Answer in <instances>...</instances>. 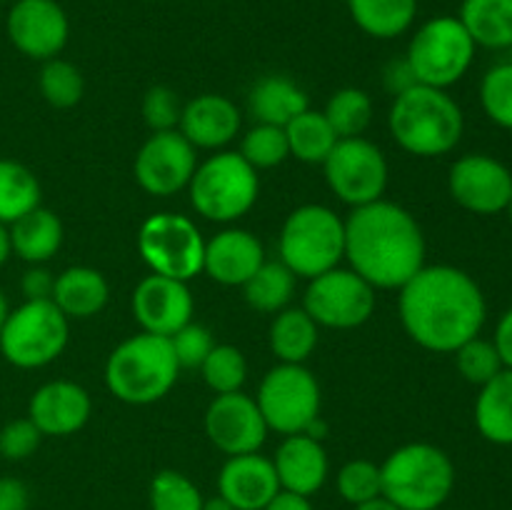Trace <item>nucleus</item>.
Listing matches in <instances>:
<instances>
[{
    "label": "nucleus",
    "mask_w": 512,
    "mask_h": 510,
    "mask_svg": "<svg viewBox=\"0 0 512 510\" xmlns=\"http://www.w3.org/2000/svg\"><path fill=\"white\" fill-rule=\"evenodd\" d=\"M0 3H3V0H0Z\"/></svg>",
    "instance_id": "obj_56"
},
{
    "label": "nucleus",
    "mask_w": 512,
    "mask_h": 510,
    "mask_svg": "<svg viewBox=\"0 0 512 510\" xmlns=\"http://www.w3.org/2000/svg\"><path fill=\"white\" fill-rule=\"evenodd\" d=\"M138 253L155 275L188 283L203 273L205 238L188 215L155 213L140 225Z\"/></svg>",
    "instance_id": "obj_11"
},
{
    "label": "nucleus",
    "mask_w": 512,
    "mask_h": 510,
    "mask_svg": "<svg viewBox=\"0 0 512 510\" xmlns=\"http://www.w3.org/2000/svg\"><path fill=\"white\" fill-rule=\"evenodd\" d=\"M310 108L308 93L285 75H265L248 93V110L258 123L285 125Z\"/></svg>",
    "instance_id": "obj_25"
},
{
    "label": "nucleus",
    "mask_w": 512,
    "mask_h": 510,
    "mask_svg": "<svg viewBox=\"0 0 512 510\" xmlns=\"http://www.w3.org/2000/svg\"><path fill=\"white\" fill-rule=\"evenodd\" d=\"M353 510H400V508H395V505L390 503L388 498H383V495H380V498H375V500H368V503H363V505H355Z\"/></svg>",
    "instance_id": "obj_51"
},
{
    "label": "nucleus",
    "mask_w": 512,
    "mask_h": 510,
    "mask_svg": "<svg viewBox=\"0 0 512 510\" xmlns=\"http://www.w3.org/2000/svg\"><path fill=\"white\" fill-rule=\"evenodd\" d=\"M478 45L458 15H435L425 20L410 38L405 60L420 85L448 90L468 73Z\"/></svg>",
    "instance_id": "obj_9"
},
{
    "label": "nucleus",
    "mask_w": 512,
    "mask_h": 510,
    "mask_svg": "<svg viewBox=\"0 0 512 510\" xmlns=\"http://www.w3.org/2000/svg\"><path fill=\"white\" fill-rule=\"evenodd\" d=\"M480 105L500 128L512 130V63H498L480 80Z\"/></svg>",
    "instance_id": "obj_40"
},
{
    "label": "nucleus",
    "mask_w": 512,
    "mask_h": 510,
    "mask_svg": "<svg viewBox=\"0 0 512 510\" xmlns=\"http://www.w3.org/2000/svg\"><path fill=\"white\" fill-rule=\"evenodd\" d=\"M8 233L13 255H18L20 260L30 265H45L50 258H55L65 235L58 215L43 205L8 225Z\"/></svg>",
    "instance_id": "obj_26"
},
{
    "label": "nucleus",
    "mask_w": 512,
    "mask_h": 510,
    "mask_svg": "<svg viewBox=\"0 0 512 510\" xmlns=\"http://www.w3.org/2000/svg\"><path fill=\"white\" fill-rule=\"evenodd\" d=\"M335 485H338L340 498H343L345 503L353 505V508L355 505L368 503V500L380 498V495H383L380 465L365 458L348 460V463L338 470Z\"/></svg>",
    "instance_id": "obj_39"
},
{
    "label": "nucleus",
    "mask_w": 512,
    "mask_h": 510,
    "mask_svg": "<svg viewBox=\"0 0 512 510\" xmlns=\"http://www.w3.org/2000/svg\"><path fill=\"white\" fill-rule=\"evenodd\" d=\"M320 325L305 313V308H285L275 313L270 323V350L280 363H298L305 365V360L318 348Z\"/></svg>",
    "instance_id": "obj_30"
},
{
    "label": "nucleus",
    "mask_w": 512,
    "mask_h": 510,
    "mask_svg": "<svg viewBox=\"0 0 512 510\" xmlns=\"http://www.w3.org/2000/svg\"><path fill=\"white\" fill-rule=\"evenodd\" d=\"M203 500L198 485L178 470H160L150 480V510H200Z\"/></svg>",
    "instance_id": "obj_38"
},
{
    "label": "nucleus",
    "mask_w": 512,
    "mask_h": 510,
    "mask_svg": "<svg viewBox=\"0 0 512 510\" xmlns=\"http://www.w3.org/2000/svg\"><path fill=\"white\" fill-rule=\"evenodd\" d=\"M43 443V433L35 428L30 418H15L0 428V458L10 463H20L35 455V450Z\"/></svg>",
    "instance_id": "obj_44"
},
{
    "label": "nucleus",
    "mask_w": 512,
    "mask_h": 510,
    "mask_svg": "<svg viewBox=\"0 0 512 510\" xmlns=\"http://www.w3.org/2000/svg\"><path fill=\"white\" fill-rule=\"evenodd\" d=\"M110 285L100 270L88 265H73L55 275L53 303L68 320H88L108 305Z\"/></svg>",
    "instance_id": "obj_24"
},
{
    "label": "nucleus",
    "mask_w": 512,
    "mask_h": 510,
    "mask_svg": "<svg viewBox=\"0 0 512 510\" xmlns=\"http://www.w3.org/2000/svg\"><path fill=\"white\" fill-rule=\"evenodd\" d=\"M198 168V150L180 130L153 133L135 155V180L140 188L158 198H170L190 185Z\"/></svg>",
    "instance_id": "obj_15"
},
{
    "label": "nucleus",
    "mask_w": 512,
    "mask_h": 510,
    "mask_svg": "<svg viewBox=\"0 0 512 510\" xmlns=\"http://www.w3.org/2000/svg\"><path fill=\"white\" fill-rule=\"evenodd\" d=\"M295 293V275L280 260H265L253 278L243 285V298L258 313H280Z\"/></svg>",
    "instance_id": "obj_33"
},
{
    "label": "nucleus",
    "mask_w": 512,
    "mask_h": 510,
    "mask_svg": "<svg viewBox=\"0 0 512 510\" xmlns=\"http://www.w3.org/2000/svg\"><path fill=\"white\" fill-rule=\"evenodd\" d=\"M240 110L230 98L203 93L183 105L178 130L195 150H223L240 133Z\"/></svg>",
    "instance_id": "obj_22"
},
{
    "label": "nucleus",
    "mask_w": 512,
    "mask_h": 510,
    "mask_svg": "<svg viewBox=\"0 0 512 510\" xmlns=\"http://www.w3.org/2000/svg\"><path fill=\"white\" fill-rule=\"evenodd\" d=\"M458 18L478 48H512V0H463Z\"/></svg>",
    "instance_id": "obj_29"
},
{
    "label": "nucleus",
    "mask_w": 512,
    "mask_h": 510,
    "mask_svg": "<svg viewBox=\"0 0 512 510\" xmlns=\"http://www.w3.org/2000/svg\"><path fill=\"white\" fill-rule=\"evenodd\" d=\"M145 3H158V0H145Z\"/></svg>",
    "instance_id": "obj_55"
},
{
    "label": "nucleus",
    "mask_w": 512,
    "mask_h": 510,
    "mask_svg": "<svg viewBox=\"0 0 512 510\" xmlns=\"http://www.w3.org/2000/svg\"><path fill=\"white\" fill-rule=\"evenodd\" d=\"M475 428L488 443L512 445V370L503 368L480 385L475 398Z\"/></svg>",
    "instance_id": "obj_27"
},
{
    "label": "nucleus",
    "mask_w": 512,
    "mask_h": 510,
    "mask_svg": "<svg viewBox=\"0 0 512 510\" xmlns=\"http://www.w3.org/2000/svg\"><path fill=\"white\" fill-rule=\"evenodd\" d=\"M398 310L413 343L433 353H455L480 335L488 303L465 270L455 265H423L400 288Z\"/></svg>",
    "instance_id": "obj_1"
},
{
    "label": "nucleus",
    "mask_w": 512,
    "mask_h": 510,
    "mask_svg": "<svg viewBox=\"0 0 512 510\" xmlns=\"http://www.w3.org/2000/svg\"><path fill=\"white\" fill-rule=\"evenodd\" d=\"M170 345H173L175 360H178L180 368H200L210 355V350L215 348V340L205 325L190 320V323H185L183 328L170 335Z\"/></svg>",
    "instance_id": "obj_42"
},
{
    "label": "nucleus",
    "mask_w": 512,
    "mask_h": 510,
    "mask_svg": "<svg viewBox=\"0 0 512 510\" xmlns=\"http://www.w3.org/2000/svg\"><path fill=\"white\" fill-rule=\"evenodd\" d=\"M263 510H315V508H313V503H310V498H305V495L280 490V493L275 495V498L270 500Z\"/></svg>",
    "instance_id": "obj_49"
},
{
    "label": "nucleus",
    "mask_w": 512,
    "mask_h": 510,
    "mask_svg": "<svg viewBox=\"0 0 512 510\" xmlns=\"http://www.w3.org/2000/svg\"><path fill=\"white\" fill-rule=\"evenodd\" d=\"M383 498L400 510H440L455 488V465L433 443H408L380 463Z\"/></svg>",
    "instance_id": "obj_5"
},
{
    "label": "nucleus",
    "mask_w": 512,
    "mask_h": 510,
    "mask_svg": "<svg viewBox=\"0 0 512 510\" xmlns=\"http://www.w3.org/2000/svg\"><path fill=\"white\" fill-rule=\"evenodd\" d=\"M323 115L338 138H360L373 120V100L360 88H340L328 98Z\"/></svg>",
    "instance_id": "obj_34"
},
{
    "label": "nucleus",
    "mask_w": 512,
    "mask_h": 510,
    "mask_svg": "<svg viewBox=\"0 0 512 510\" xmlns=\"http://www.w3.org/2000/svg\"><path fill=\"white\" fill-rule=\"evenodd\" d=\"M55 275L45 265H30L20 278V290L25 300H50L53 298Z\"/></svg>",
    "instance_id": "obj_45"
},
{
    "label": "nucleus",
    "mask_w": 512,
    "mask_h": 510,
    "mask_svg": "<svg viewBox=\"0 0 512 510\" xmlns=\"http://www.w3.org/2000/svg\"><path fill=\"white\" fill-rule=\"evenodd\" d=\"M278 493L273 458L260 453L230 455L218 473V495L235 510H263Z\"/></svg>",
    "instance_id": "obj_20"
},
{
    "label": "nucleus",
    "mask_w": 512,
    "mask_h": 510,
    "mask_svg": "<svg viewBox=\"0 0 512 510\" xmlns=\"http://www.w3.org/2000/svg\"><path fill=\"white\" fill-rule=\"evenodd\" d=\"M193 295L188 283L165 278V275H148L133 290V315L143 333L170 338L175 330L193 320Z\"/></svg>",
    "instance_id": "obj_18"
},
{
    "label": "nucleus",
    "mask_w": 512,
    "mask_h": 510,
    "mask_svg": "<svg viewBox=\"0 0 512 510\" xmlns=\"http://www.w3.org/2000/svg\"><path fill=\"white\" fill-rule=\"evenodd\" d=\"M38 88L45 103L58 110H68L83 100L85 80L83 73L70 60L50 58L40 68Z\"/></svg>",
    "instance_id": "obj_35"
},
{
    "label": "nucleus",
    "mask_w": 512,
    "mask_h": 510,
    "mask_svg": "<svg viewBox=\"0 0 512 510\" xmlns=\"http://www.w3.org/2000/svg\"><path fill=\"white\" fill-rule=\"evenodd\" d=\"M93 415V400L83 385L73 380H50L40 385L28 403V418L50 438H65L85 428Z\"/></svg>",
    "instance_id": "obj_19"
},
{
    "label": "nucleus",
    "mask_w": 512,
    "mask_h": 510,
    "mask_svg": "<svg viewBox=\"0 0 512 510\" xmlns=\"http://www.w3.org/2000/svg\"><path fill=\"white\" fill-rule=\"evenodd\" d=\"M328 188L343 203L360 208L375 203L388 188V160L375 143L360 138H340L323 163Z\"/></svg>",
    "instance_id": "obj_12"
},
{
    "label": "nucleus",
    "mask_w": 512,
    "mask_h": 510,
    "mask_svg": "<svg viewBox=\"0 0 512 510\" xmlns=\"http://www.w3.org/2000/svg\"><path fill=\"white\" fill-rule=\"evenodd\" d=\"M40 205V183L28 165L0 158V223L13 225Z\"/></svg>",
    "instance_id": "obj_32"
},
{
    "label": "nucleus",
    "mask_w": 512,
    "mask_h": 510,
    "mask_svg": "<svg viewBox=\"0 0 512 510\" xmlns=\"http://www.w3.org/2000/svg\"><path fill=\"white\" fill-rule=\"evenodd\" d=\"M320 385L305 365L278 363L260 380L258 403L268 430L285 435L308 433L320 418Z\"/></svg>",
    "instance_id": "obj_10"
},
{
    "label": "nucleus",
    "mask_w": 512,
    "mask_h": 510,
    "mask_svg": "<svg viewBox=\"0 0 512 510\" xmlns=\"http://www.w3.org/2000/svg\"><path fill=\"white\" fill-rule=\"evenodd\" d=\"M178 373L170 338L138 333L113 348L105 363V385L120 403L150 405L173 390Z\"/></svg>",
    "instance_id": "obj_4"
},
{
    "label": "nucleus",
    "mask_w": 512,
    "mask_h": 510,
    "mask_svg": "<svg viewBox=\"0 0 512 510\" xmlns=\"http://www.w3.org/2000/svg\"><path fill=\"white\" fill-rule=\"evenodd\" d=\"M348 13L365 35L393 40L413 28L418 0H348Z\"/></svg>",
    "instance_id": "obj_28"
},
{
    "label": "nucleus",
    "mask_w": 512,
    "mask_h": 510,
    "mask_svg": "<svg viewBox=\"0 0 512 510\" xmlns=\"http://www.w3.org/2000/svg\"><path fill=\"white\" fill-rule=\"evenodd\" d=\"M183 105L178 95L168 85H153L143 98V120L153 133H165V130H178Z\"/></svg>",
    "instance_id": "obj_43"
},
{
    "label": "nucleus",
    "mask_w": 512,
    "mask_h": 510,
    "mask_svg": "<svg viewBox=\"0 0 512 510\" xmlns=\"http://www.w3.org/2000/svg\"><path fill=\"white\" fill-rule=\"evenodd\" d=\"M495 350H498L500 360H503L505 368L512 370V308L505 310L498 320V328H495L493 338Z\"/></svg>",
    "instance_id": "obj_48"
},
{
    "label": "nucleus",
    "mask_w": 512,
    "mask_h": 510,
    "mask_svg": "<svg viewBox=\"0 0 512 510\" xmlns=\"http://www.w3.org/2000/svg\"><path fill=\"white\" fill-rule=\"evenodd\" d=\"M8 313H10L8 298H5V293H3V290H0V328H3V323H5V318H8Z\"/></svg>",
    "instance_id": "obj_53"
},
{
    "label": "nucleus",
    "mask_w": 512,
    "mask_h": 510,
    "mask_svg": "<svg viewBox=\"0 0 512 510\" xmlns=\"http://www.w3.org/2000/svg\"><path fill=\"white\" fill-rule=\"evenodd\" d=\"M268 433V423H265L258 403L243 390L215 395L213 403L205 410V435L228 458L230 455L260 453Z\"/></svg>",
    "instance_id": "obj_17"
},
{
    "label": "nucleus",
    "mask_w": 512,
    "mask_h": 510,
    "mask_svg": "<svg viewBox=\"0 0 512 510\" xmlns=\"http://www.w3.org/2000/svg\"><path fill=\"white\" fill-rule=\"evenodd\" d=\"M388 128L405 153L415 158H438L448 155L460 143L465 118L448 90L418 83L395 95L388 113Z\"/></svg>",
    "instance_id": "obj_3"
},
{
    "label": "nucleus",
    "mask_w": 512,
    "mask_h": 510,
    "mask_svg": "<svg viewBox=\"0 0 512 510\" xmlns=\"http://www.w3.org/2000/svg\"><path fill=\"white\" fill-rule=\"evenodd\" d=\"M273 465L280 490L305 495V498L318 493L330 473L323 443L308 433L285 435L283 443L275 450Z\"/></svg>",
    "instance_id": "obj_23"
},
{
    "label": "nucleus",
    "mask_w": 512,
    "mask_h": 510,
    "mask_svg": "<svg viewBox=\"0 0 512 510\" xmlns=\"http://www.w3.org/2000/svg\"><path fill=\"white\" fill-rule=\"evenodd\" d=\"M383 85L385 90H388L390 95H400L405 93V90H410L413 85H418V80H415V73L413 68H410V63L403 58H393L388 65L383 68Z\"/></svg>",
    "instance_id": "obj_46"
},
{
    "label": "nucleus",
    "mask_w": 512,
    "mask_h": 510,
    "mask_svg": "<svg viewBox=\"0 0 512 510\" xmlns=\"http://www.w3.org/2000/svg\"><path fill=\"white\" fill-rule=\"evenodd\" d=\"M195 213L213 223H235L253 210L260 195L258 170L240 153L218 150L198 163L188 185Z\"/></svg>",
    "instance_id": "obj_7"
},
{
    "label": "nucleus",
    "mask_w": 512,
    "mask_h": 510,
    "mask_svg": "<svg viewBox=\"0 0 512 510\" xmlns=\"http://www.w3.org/2000/svg\"><path fill=\"white\" fill-rule=\"evenodd\" d=\"M303 308L323 328L353 330L375 313V288L350 268H333L308 283Z\"/></svg>",
    "instance_id": "obj_13"
},
{
    "label": "nucleus",
    "mask_w": 512,
    "mask_h": 510,
    "mask_svg": "<svg viewBox=\"0 0 512 510\" xmlns=\"http://www.w3.org/2000/svg\"><path fill=\"white\" fill-rule=\"evenodd\" d=\"M70 320L53 300H23L0 328V353L20 370L45 368L63 355Z\"/></svg>",
    "instance_id": "obj_8"
},
{
    "label": "nucleus",
    "mask_w": 512,
    "mask_h": 510,
    "mask_svg": "<svg viewBox=\"0 0 512 510\" xmlns=\"http://www.w3.org/2000/svg\"><path fill=\"white\" fill-rule=\"evenodd\" d=\"M10 255H13V250H10V233H8V225L0 223V268H3V265L8 263Z\"/></svg>",
    "instance_id": "obj_50"
},
{
    "label": "nucleus",
    "mask_w": 512,
    "mask_h": 510,
    "mask_svg": "<svg viewBox=\"0 0 512 510\" xmlns=\"http://www.w3.org/2000/svg\"><path fill=\"white\" fill-rule=\"evenodd\" d=\"M453 355L455 365H458V373L463 375L468 383L478 385V388L488 383V380H493L495 375L505 368L498 350H495L493 340H485L480 338V335H475L468 343L460 345Z\"/></svg>",
    "instance_id": "obj_41"
},
{
    "label": "nucleus",
    "mask_w": 512,
    "mask_h": 510,
    "mask_svg": "<svg viewBox=\"0 0 512 510\" xmlns=\"http://www.w3.org/2000/svg\"><path fill=\"white\" fill-rule=\"evenodd\" d=\"M238 153L243 155L255 170L278 168L280 163H285V160L290 158L285 128L265 123L253 125V128L243 135V140H240Z\"/></svg>",
    "instance_id": "obj_37"
},
{
    "label": "nucleus",
    "mask_w": 512,
    "mask_h": 510,
    "mask_svg": "<svg viewBox=\"0 0 512 510\" xmlns=\"http://www.w3.org/2000/svg\"><path fill=\"white\" fill-rule=\"evenodd\" d=\"M200 373L215 395L238 393L248 380V360L243 350L235 345H215L205 363L200 365Z\"/></svg>",
    "instance_id": "obj_36"
},
{
    "label": "nucleus",
    "mask_w": 512,
    "mask_h": 510,
    "mask_svg": "<svg viewBox=\"0 0 512 510\" xmlns=\"http://www.w3.org/2000/svg\"><path fill=\"white\" fill-rule=\"evenodd\" d=\"M10 45L30 60L58 58L70 38V20L58 0H15L5 15Z\"/></svg>",
    "instance_id": "obj_14"
},
{
    "label": "nucleus",
    "mask_w": 512,
    "mask_h": 510,
    "mask_svg": "<svg viewBox=\"0 0 512 510\" xmlns=\"http://www.w3.org/2000/svg\"><path fill=\"white\" fill-rule=\"evenodd\" d=\"M265 263V248L250 230L225 228L205 240L203 270L220 285L243 288Z\"/></svg>",
    "instance_id": "obj_21"
},
{
    "label": "nucleus",
    "mask_w": 512,
    "mask_h": 510,
    "mask_svg": "<svg viewBox=\"0 0 512 510\" xmlns=\"http://www.w3.org/2000/svg\"><path fill=\"white\" fill-rule=\"evenodd\" d=\"M425 235L398 203L380 198L345 220V260L375 290H400L425 265Z\"/></svg>",
    "instance_id": "obj_2"
},
{
    "label": "nucleus",
    "mask_w": 512,
    "mask_h": 510,
    "mask_svg": "<svg viewBox=\"0 0 512 510\" xmlns=\"http://www.w3.org/2000/svg\"><path fill=\"white\" fill-rule=\"evenodd\" d=\"M200 510H235V508L223 498V495H213V498L203 500V508Z\"/></svg>",
    "instance_id": "obj_52"
},
{
    "label": "nucleus",
    "mask_w": 512,
    "mask_h": 510,
    "mask_svg": "<svg viewBox=\"0 0 512 510\" xmlns=\"http://www.w3.org/2000/svg\"><path fill=\"white\" fill-rule=\"evenodd\" d=\"M28 485L18 478H0V510H28Z\"/></svg>",
    "instance_id": "obj_47"
},
{
    "label": "nucleus",
    "mask_w": 512,
    "mask_h": 510,
    "mask_svg": "<svg viewBox=\"0 0 512 510\" xmlns=\"http://www.w3.org/2000/svg\"><path fill=\"white\" fill-rule=\"evenodd\" d=\"M448 190L455 203L470 213H505L512 198V173L493 155L470 153L450 165Z\"/></svg>",
    "instance_id": "obj_16"
},
{
    "label": "nucleus",
    "mask_w": 512,
    "mask_h": 510,
    "mask_svg": "<svg viewBox=\"0 0 512 510\" xmlns=\"http://www.w3.org/2000/svg\"><path fill=\"white\" fill-rule=\"evenodd\" d=\"M505 213H508V218H510V223H512V198H510V203H508V208H505Z\"/></svg>",
    "instance_id": "obj_54"
},
{
    "label": "nucleus",
    "mask_w": 512,
    "mask_h": 510,
    "mask_svg": "<svg viewBox=\"0 0 512 510\" xmlns=\"http://www.w3.org/2000/svg\"><path fill=\"white\" fill-rule=\"evenodd\" d=\"M278 253L295 278H318L345 260V220L328 205H300L280 228Z\"/></svg>",
    "instance_id": "obj_6"
},
{
    "label": "nucleus",
    "mask_w": 512,
    "mask_h": 510,
    "mask_svg": "<svg viewBox=\"0 0 512 510\" xmlns=\"http://www.w3.org/2000/svg\"><path fill=\"white\" fill-rule=\"evenodd\" d=\"M285 135H288V148L293 158H298L300 163L308 165H323L325 158L330 155V150L338 143V135L330 128L328 118L323 115V110L308 108L305 113H300L298 118L290 120L285 125Z\"/></svg>",
    "instance_id": "obj_31"
}]
</instances>
